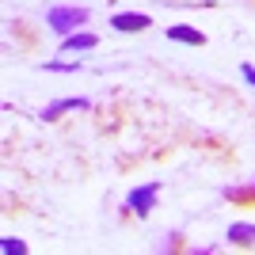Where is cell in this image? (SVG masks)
I'll list each match as a JSON object with an SVG mask.
<instances>
[{"label":"cell","instance_id":"3957f363","mask_svg":"<svg viewBox=\"0 0 255 255\" xmlns=\"http://www.w3.org/2000/svg\"><path fill=\"white\" fill-rule=\"evenodd\" d=\"M11 38L27 53H38V42H42V34H38V27H34L31 19H11Z\"/></svg>","mask_w":255,"mask_h":255},{"label":"cell","instance_id":"277c9868","mask_svg":"<svg viewBox=\"0 0 255 255\" xmlns=\"http://www.w3.org/2000/svg\"><path fill=\"white\" fill-rule=\"evenodd\" d=\"M111 27L122 31V34H137V31H145V27H152V19L145 11H118L115 19H111Z\"/></svg>","mask_w":255,"mask_h":255},{"label":"cell","instance_id":"7c38bea8","mask_svg":"<svg viewBox=\"0 0 255 255\" xmlns=\"http://www.w3.org/2000/svg\"><path fill=\"white\" fill-rule=\"evenodd\" d=\"M244 76H248V80L255 84V69H252V65H244Z\"/></svg>","mask_w":255,"mask_h":255},{"label":"cell","instance_id":"8fae6325","mask_svg":"<svg viewBox=\"0 0 255 255\" xmlns=\"http://www.w3.org/2000/svg\"><path fill=\"white\" fill-rule=\"evenodd\" d=\"M11 252L23 255V252H27V244H19V240H11V236H8V240H4V255H11Z\"/></svg>","mask_w":255,"mask_h":255},{"label":"cell","instance_id":"8992f818","mask_svg":"<svg viewBox=\"0 0 255 255\" xmlns=\"http://www.w3.org/2000/svg\"><path fill=\"white\" fill-rule=\"evenodd\" d=\"M225 202L236 206V210H255V183H244V187H225Z\"/></svg>","mask_w":255,"mask_h":255},{"label":"cell","instance_id":"9c48e42d","mask_svg":"<svg viewBox=\"0 0 255 255\" xmlns=\"http://www.w3.org/2000/svg\"><path fill=\"white\" fill-rule=\"evenodd\" d=\"M69 111H84V99H61V103H53V107H46V122H53V118H61V115H69Z\"/></svg>","mask_w":255,"mask_h":255},{"label":"cell","instance_id":"52a82bcc","mask_svg":"<svg viewBox=\"0 0 255 255\" xmlns=\"http://www.w3.org/2000/svg\"><path fill=\"white\" fill-rule=\"evenodd\" d=\"M225 240H229V244H236V248H255V225H252V221H236V225H229Z\"/></svg>","mask_w":255,"mask_h":255},{"label":"cell","instance_id":"7a4b0ae2","mask_svg":"<svg viewBox=\"0 0 255 255\" xmlns=\"http://www.w3.org/2000/svg\"><path fill=\"white\" fill-rule=\"evenodd\" d=\"M156 198H160V183H145V187H137V191L129 194V210L137 213V217H149L156 210Z\"/></svg>","mask_w":255,"mask_h":255},{"label":"cell","instance_id":"6da1fadb","mask_svg":"<svg viewBox=\"0 0 255 255\" xmlns=\"http://www.w3.org/2000/svg\"><path fill=\"white\" fill-rule=\"evenodd\" d=\"M88 23V8H76V4H65V8H50L46 15V27L57 34H73Z\"/></svg>","mask_w":255,"mask_h":255},{"label":"cell","instance_id":"30bf717a","mask_svg":"<svg viewBox=\"0 0 255 255\" xmlns=\"http://www.w3.org/2000/svg\"><path fill=\"white\" fill-rule=\"evenodd\" d=\"M183 240H187V236H183V233L168 236V244H164V252H168V248H171V252H187V244H183Z\"/></svg>","mask_w":255,"mask_h":255},{"label":"cell","instance_id":"5b68a950","mask_svg":"<svg viewBox=\"0 0 255 255\" xmlns=\"http://www.w3.org/2000/svg\"><path fill=\"white\" fill-rule=\"evenodd\" d=\"M99 38L92 31H73V34H65L61 38V53H88V50H96Z\"/></svg>","mask_w":255,"mask_h":255},{"label":"cell","instance_id":"ba28073f","mask_svg":"<svg viewBox=\"0 0 255 255\" xmlns=\"http://www.w3.org/2000/svg\"><path fill=\"white\" fill-rule=\"evenodd\" d=\"M168 38H171V42H183V46H206V34L198 31V27H187V23L168 27Z\"/></svg>","mask_w":255,"mask_h":255}]
</instances>
